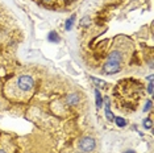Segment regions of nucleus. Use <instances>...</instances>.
<instances>
[{"instance_id":"f257e3e1","label":"nucleus","mask_w":154,"mask_h":153,"mask_svg":"<svg viewBox=\"0 0 154 153\" xmlns=\"http://www.w3.org/2000/svg\"><path fill=\"white\" fill-rule=\"evenodd\" d=\"M17 86L21 91H30L34 86V81L30 75H21L17 79Z\"/></svg>"},{"instance_id":"f03ea898","label":"nucleus","mask_w":154,"mask_h":153,"mask_svg":"<svg viewBox=\"0 0 154 153\" xmlns=\"http://www.w3.org/2000/svg\"><path fill=\"white\" fill-rule=\"evenodd\" d=\"M79 147L83 152H92L95 149V140L92 137H83L79 141Z\"/></svg>"},{"instance_id":"7ed1b4c3","label":"nucleus","mask_w":154,"mask_h":153,"mask_svg":"<svg viewBox=\"0 0 154 153\" xmlns=\"http://www.w3.org/2000/svg\"><path fill=\"white\" fill-rule=\"evenodd\" d=\"M121 70L120 67V64H116V62H111V61H107V64L103 66V71L104 74H116Z\"/></svg>"},{"instance_id":"20e7f679","label":"nucleus","mask_w":154,"mask_h":153,"mask_svg":"<svg viewBox=\"0 0 154 153\" xmlns=\"http://www.w3.org/2000/svg\"><path fill=\"white\" fill-rule=\"evenodd\" d=\"M108 61L116 62V64H120V62L122 61V53H121V52H119V50L111 52V54L108 55Z\"/></svg>"},{"instance_id":"39448f33","label":"nucleus","mask_w":154,"mask_h":153,"mask_svg":"<svg viewBox=\"0 0 154 153\" xmlns=\"http://www.w3.org/2000/svg\"><path fill=\"white\" fill-rule=\"evenodd\" d=\"M109 103H111L109 98H106V99H104V106H106V108H104V111H106V116H107V119H108V120L112 121V120L115 119V115L112 114V111H111Z\"/></svg>"},{"instance_id":"423d86ee","label":"nucleus","mask_w":154,"mask_h":153,"mask_svg":"<svg viewBox=\"0 0 154 153\" xmlns=\"http://www.w3.org/2000/svg\"><path fill=\"white\" fill-rule=\"evenodd\" d=\"M67 103L70 104V106H74V104H76L79 102V95L78 94H70V95H67Z\"/></svg>"},{"instance_id":"0eeeda50","label":"nucleus","mask_w":154,"mask_h":153,"mask_svg":"<svg viewBox=\"0 0 154 153\" xmlns=\"http://www.w3.org/2000/svg\"><path fill=\"white\" fill-rule=\"evenodd\" d=\"M48 40L50 41V42H59V41H61V38H59V36L57 34V32L51 30V32L48 34Z\"/></svg>"},{"instance_id":"6e6552de","label":"nucleus","mask_w":154,"mask_h":153,"mask_svg":"<svg viewBox=\"0 0 154 153\" xmlns=\"http://www.w3.org/2000/svg\"><path fill=\"white\" fill-rule=\"evenodd\" d=\"M74 21H75V15H72L71 17H69V19L66 20V24H65V29H66V30H71L72 25H74Z\"/></svg>"},{"instance_id":"1a4fd4ad","label":"nucleus","mask_w":154,"mask_h":153,"mask_svg":"<svg viewBox=\"0 0 154 153\" xmlns=\"http://www.w3.org/2000/svg\"><path fill=\"white\" fill-rule=\"evenodd\" d=\"M113 120H115V123H116V126H117V127H120V128H122V127L127 126V120H125L124 117L117 116V117H115Z\"/></svg>"},{"instance_id":"9d476101","label":"nucleus","mask_w":154,"mask_h":153,"mask_svg":"<svg viewBox=\"0 0 154 153\" xmlns=\"http://www.w3.org/2000/svg\"><path fill=\"white\" fill-rule=\"evenodd\" d=\"M95 96H96V107L100 108V107L103 106V98H101V95H100V92L97 89L95 90Z\"/></svg>"},{"instance_id":"9b49d317","label":"nucleus","mask_w":154,"mask_h":153,"mask_svg":"<svg viewBox=\"0 0 154 153\" xmlns=\"http://www.w3.org/2000/svg\"><path fill=\"white\" fill-rule=\"evenodd\" d=\"M143 127H145V130H152V127H153L152 117H146V119L143 120Z\"/></svg>"},{"instance_id":"f8f14e48","label":"nucleus","mask_w":154,"mask_h":153,"mask_svg":"<svg viewBox=\"0 0 154 153\" xmlns=\"http://www.w3.org/2000/svg\"><path fill=\"white\" fill-rule=\"evenodd\" d=\"M152 107H153V102L150 99H148L145 103V107H143V112H149V111L152 110Z\"/></svg>"},{"instance_id":"ddd939ff","label":"nucleus","mask_w":154,"mask_h":153,"mask_svg":"<svg viewBox=\"0 0 154 153\" xmlns=\"http://www.w3.org/2000/svg\"><path fill=\"white\" fill-rule=\"evenodd\" d=\"M91 81L95 82L96 85H99V86H106V85H107V83L104 82V81H101V79H97V78H95V76H91Z\"/></svg>"},{"instance_id":"4468645a","label":"nucleus","mask_w":154,"mask_h":153,"mask_svg":"<svg viewBox=\"0 0 154 153\" xmlns=\"http://www.w3.org/2000/svg\"><path fill=\"white\" fill-rule=\"evenodd\" d=\"M148 92L153 94V81H149V86H148Z\"/></svg>"},{"instance_id":"2eb2a0df","label":"nucleus","mask_w":154,"mask_h":153,"mask_svg":"<svg viewBox=\"0 0 154 153\" xmlns=\"http://www.w3.org/2000/svg\"><path fill=\"white\" fill-rule=\"evenodd\" d=\"M88 17H85V19H83V21H82V24H83V25H85V27H87V25H90V24H88Z\"/></svg>"},{"instance_id":"dca6fc26","label":"nucleus","mask_w":154,"mask_h":153,"mask_svg":"<svg viewBox=\"0 0 154 153\" xmlns=\"http://www.w3.org/2000/svg\"><path fill=\"white\" fill-rule=\"evenodd\" d=\"M42 3H50V2H53V0H41Z\"/></svg>"},{"instance_id":"f3484780","label":"nucleus","mask_w":154,"mask_h":153,"mask_svg":"<svg viewBox=\"0 0 154 153\" xmlns=\"http://www.w3.org/2000/svg\"><path fill=\"white\" fill-rule=\"evenodd\" d=\"M0 153H7V152L4 151V149H0Z\"/></svg>"},{"instance_id":"a211bd4d","label":"nucleus","mask_w":154,"mask_h":153,"mask_svg":"<svg viewBox=\"0 0 154 153\" xmlns=\"http://www.w3.org/2000/svg\"><path fill=\"white\" fill-rule=\"evenodd\" d=\"M125 153H134V151H127Z\"/></svg>"}]
</instances>
